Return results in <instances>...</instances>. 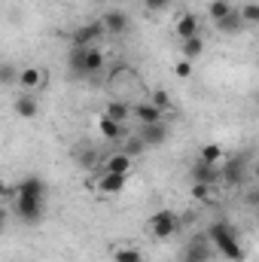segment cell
I'll use <instances>...</instances> for the list:
<instances>
[{
    "mask_svg": "<svg viewBox=\"0 0 259 262\" xmlns=\"http://www.w3.org/2000/svg\"><path fill=\"white\" fill-rule=\"evenodd\" d=\"M207 238H210V244H213V250L220 256H226L229 262H244L247 253H244V247H241V241H238V235H235V229L229 223H213Z\"/></svg>",
    "mask_w": 259,
    "mask_h": 262,
    "instance_id": "cell-1",
    "label": "cell"
},
{
    "mask_svg": "<svg viewBox=\"0 0 259 262\" xmlns=\"http://www.w3.org/2000/svg\"><path fill=\"white\" fill-rule=\"evenodd\" d=\"M70 70L76 73V76H95V73H101L104 70V52H101V46H73V52H70Z\"/></svg>",
    "mask_w": 259,
    "mask_h": 262,
    "instance_id": "cell-2",
    "label": "cell"
},
{
    "mask_svg": "<svg viewBox=\"0 0 259 262\" xmlns=\"http://www.w3.org/2000/svg\"><path fill=\"white\" fill-rule=\"evenodd\" d=\"M146 229H149V235L156 241H168V238H174L180 232V216L174 210H159V213H153L146 220Z\"/></svg>",
    "mask_w": 259,
    "mask_h": 262,
    "instance_id": "cell-3",
    "label": "cell"
},
{
    "mask_svg": "<svg viewBox=\"0 0 259 262\" xmlns=\"http://www.w3.org/2000/svg\"><path fill=\"white\" fill-rule=\"evenodd\" d=\"M46 195H31V192H21L15 189V213L25 220V223H40L43 220V210H46Z\"/></svg>",
    "mask_w": 259,
    "mask_h": 262,
    "instance_id": "cell-4",
    "label": "cell"
},
{
    "mask_svg": "<svg viewBox=\"0 0 259 262\" xmlns=\"http://www.w3.org/2000/svg\"><path fill=\"white\" fill-rule=\"evenodd\" d=\"M107 34V28H104V21H89V25H82L76 34H73V46H98V40Z\"/></svg>",
    "mask_w": 259,
    "mask_h": 262,
    "instance_id": "cell-5",
    "label": "cell"
},
{
    "mask_svg": "<svg viewBox=\"0 0 259 262\" xmlns=\"http://www.w3.org/2000/svg\"><path fill=\"white\" fill-rule=\"evenodd\" d=\"M192 180L195 183H204V186H217V183H223V165H204V162H195Z\"/></svg>",
    "mask_w": 259,
    "mask_h": 262,
    "instance_id": "cell-6",
    "label": "cell"
},
{
    "mask_svg": "<svg viewBox=\"0 0 259 262\" xmlns=\"http://www.w3.org/2000/svg\"><path fill=\"white\" fill-rule=\"evenodd\" d=\"M18 85L21 92H37L46 85V70L43 67H21L18 70Z\"/></svg>",
    "mask_w": 259,
    "mask_h": 262,
    "instance_id": "cell-7",
    "label": "cell"
},
{
    "mask_svg": "<svg viewBox=\"0 0 259 262\" xmlns=\"http://www.w3.org/2000/svg\"><path fill=\"white\" fill-rule=\"evenodd\" d=\"M198 31H201V25H198V15H195V12H183V15H177V21H174V34L180 37V43L198 37Z\"/></svg>",
    "mask_w": 259,
    "mask_h": 262,
    "instance_id": "cell-8",
    "label": "cell"
},
{
    "mask_svg": "<svg viewBox=\"0 0 259 262\" xmlns=\"http://www.w3.org/2000/svg\"><path fill=\"white\" fill-rule=\"evenodd\" d=\"M125 180H128V177H122V174H110V171H104V174L98 177L95 186H98L101 195H119V192L125 189Z\"/></svg>",
    "mask_w": 259,
    "mask_h": 262,
    "instance_id": "cell-9",
    "label": "cell"
},
{
    "mask_svg": "<svg viewBox=\"0 0 259 262\" xmlns=\"http://www.w3.org/2000/svg\"><path fill=\"white\" fill-rule=\"evenodd\" d=\"M104 28H107V34H125L128 31V15L122 12V9H110V12H104Z\"/></svg>",
    "mask_w": 259,
    "mask_h": 262,
    "instance_id": "cell-10",
    "label": "cell"
},
{
    "mask_svg": "<svg viewBox=\"0 0 259 262\" xmlns=\"http://www.w3.org/2000/svg\"><path fill=\"white\" fill-rule=\"evenodd\" d=\"M134 113V107H131L128 101H119V98H113L107 107H104V116H110L113 122H119V125H125L128 122V116Z\"/></svg>",
    "mask_w": 259,
    "mask_h": 262,
    "instance_id": "cell-11",
    "label": "cell"
},
{
    "mask_svg": "<svg viewBox=\"0 0 259 262\" xmlns=\"http://www.w3.org/2000/svg\"><path fill=\"white\" fill-rule=\"evenodd\" d=\"M244 180V159H229L223 162V183L226 186H238Z\"/></svg>",
    "mask_w": 259,
    "mask_h": 262,
    "instance_id": "cell-12",
    "label": "cell"
},
{
    "mask_svg": "<svg viewBox=\"0 0 259 262\" xmlns=\"http://www.w3.org/2000/svg\"><path fill=\"white\" fill-rule=\"evenodd\" d=\"M104 171L128 177V171H131V156L125 152V149H122V152H113V156H107V162H104Z\"/></svg>",
    "mask_w": 259,
    "mask_h": 262,
    "instance_id": "cell-13",
    "label": "cell"
},
{
    "mask_svg": "<svg viewBox=\"0 0 259 262\" xmlns=\"http://www.w3.org/2000/svg\"><path fill=\"white\" fill-rule=\"evenodd\" d=\"M134 116L140 119V125H156V122H162V110H159L153 101H140V104L134 107Z\"/></svg>",
    "mask_w": 259,
    "mask_h": 262,
    "instance_id": "cell-14",
    "label": "cell"
},
{
    "mask_svg": "<svg viewBox=\"0 0 259 262\" xmlns=\"http://www.w3.org/2000/svg\"><path fill=\"white\" fill-rule=\"evenodd\" d=\"M98 131H101L104 140H119V137H125V125L113 122L110 116H101V119H98Z\"/></svg>",
    "mask_w": 259,
    "mask_h": 262,
    "instance_id": "cell-15",
    "label": "cell"
},
{
    "mask_svg": "<svg viewBox=\"0 0 259 262\" xmlns=\"http://www.w3.org/2000/svg\"><path fill=\"white\" fill-rule=\"evenodd\" d=\"M165 125L162 122H156V125H143L140 128V140L146 143V146H159V143H165Z\"/></svg>",
    "mask_w": 259,
    "mask_h": 262,
    "instance_id": "cell-16",
    "label": "cell"
},
{
    "mask_svg": "<svg viewBox=\"0 0 259 262\" xmlns=\"http://www.w3.org/2000/svg\"><path fill=\"white\" fill-rule=\"evenodd\" d=\"M198 162H204V165H223L226 162L223 159V146L220 143H204L201 152H198Z\"/></svg>",
    "mask_w": 259,
    "mask_h": 262,
    "instance_id": "cell-17",
    "label": "cell"
},
{
    "mask_svg": "<svg viewBox=\"0 0 259 262\" xmlns=\"http://www.w3.org/2000/svg\"><path fill=\"white\" fill-rule=\"evenodd\" d=\"M201 52H204V40H201V34H198V37H192V40H183V43H180V55H183L186 61L201 58Z\"/></svg>",
    "mask_w": 259,
    "mask_h": 262,
    "instance_id": "cell-18",
    "label": "cell"
},
{
    "mask_svg": "<svg viewBox=\"0 0 259 262\" xmlns=\"http://www.w3.org/2000/svg\"><path fill=\"white\" fill-rule=\"evenodd\" d=\"M37 110H40V107H37V98H34V95H21V98L15 101V113H18L21 119H34Z\"/></svg>",
    "mask_w": 259,
    "mask_h": 262,
    "instance_id": "cell-19",
    "label": "cell"
},
{
    "mask_svg": "<svg viewBox=\"0 0 259 262\" xmlns=\"http://www.w3.org/2000/svg\"><path fill=\"white\" fill-rule=\"evenodd\" d=\"M217 28H220V34H238V31L244 28V18H241V12L235 9L232 15H226L223 21H217Z\"/></svg>",
    "mask_w": 259,
    "mask_h": 262,
    "instance_id": "cell-20",
    "label": "cell"
},
{
    "mask_svg": "<svg viewBox=\"0 0 259 262\" xmlns=\"http://www.w3.org/2000/svg\"><path fill=\"white\" fill-rule=\"evenodd\" d=\"M186 259H192V262H207V259H210V247H207L204 241H192V244L186 247Z\"/></svg>",
    "mask_w": 259,
    "mask_h": 262,
    "instance_id": "cell-21",
    "label": "cell"
},
{
    "mask_svg": "<svg viewBox=\"0 0 259 262\" xmlns=\"http://www.w3.org/2000/svg\"><path fill=\"white\" fill-rule=\"evenodd\" d=\"M207 12H210V18H213V21H223V18H226V15H232L235 9H232V3H229V0H210Z\"/></svg>",
    "mask_w": 259,
    "mask_h": 262,
    "instance_id": "cell-22",
    "label": "cell"
},
{
    "mask_svg": "<svg viewBox=\"0 0 259 262\" xmlns=\"http://www.w3.org/2000/svg\"><path fill=\"white\" fill-rule=\"evenodd\" d=\"M18 189H21V192H31V195H46V183H43L40 177H34V174L25 177V180L18 183Z\"/></svg>",
    "mask_w": 259,
    "mask_h": 262,
    "instance_id": "cell-23",
    "label": "cell"
},
{
    "mask_svg": "<svg viewBox=\"0 0 259 262\" xmlns=\"http://www.w3.org/2000/svg\"><path fill=\"white\" fill-rule=\"evenodd\" d=\"M113 262H143V253L137 247H116L113 250Z\"/></svg>",
    "mask_w": 259,
    "mask_h": 262,
    "instance_id": "cell-24",
    "label": "cell"
},
{
    "mask_svg": "<svg viewBox=\"0 0 259 262\" xmlns=\"http://www.w3.org/2000/svg\"><path fill=\"white\" fill-rule=\"evenodd\" d=\"M238 12H241L244 25H259V3H244Z\"/></svg>",
    "mask_w": 259,
    "mask_h": 262,
    "instance_id": "cell-25",
    "label": "cell"
},
{
    "mask_svg": "<svg viewBox=\"0 0 259 262\" xmlns=\"http://www.w3.org/2000/svg\"><path fill=\"white\" fill-rule=\"evenodd\" d=\"M146 101H153V104H156L162 113H165V110H171V95H168V92H162V89H159V92H153Z\"/></svg>",
    "mask_w": 259,
    "mask_h": 262,
    "instance_id": "cell-26",
    "label": "cell"
},
{
    "mask_svg": "<svg viewBox=\"0 0 259 262\" xmlns=\"http://www.w3.org/2000/svg\"><path fill=\"white\" fill-rule=\"evenodd\" d=\"M174 76H177V79H189V76H192V61L180 58V61L174 64Z\"/></svg>",
    "mask_w": 259,
    "mask_h": 262,
    "instance_id": "cell-27",
    "label": "cell"
},
{
    "mask_svg": "<svg viewBox=\"0 0 259 262\" xmlns=\"http://www.w3.org/2000/svg\"><path fill=\"white\" fill-rule=\"evenodd\" d=\"M192 198H198V201H210V198H213V192H210V186L195 183V186H192Z\"/></svg>",
    "mask_w": 259,
    "mask_h": 262,
    "instance_id": "cell-28",
    "label": "cell"
},
{
    "mask_svg": "<svg viewBox=\"0 0 259 262\" xmlns=\"http://www.w3.org/2000/svg\"><path fill=\"white\" fill-rule=\"evenodd\" d=\"M3 82H6V85L18 82V79H15V70H12V64H3Z\"/></svg>",
    "mask_w": 259,
    "mask_h": 262,
    "instance_id": "cell-29",
    "label": "cell"
},
{
    "mask_svg": "<svg viewBox=\"0 0 259 262\" xmlns=\"http://www.w3.org/2000/svg\"><path fill=\"white\" fill-rule=\"evenodd\" d=\"M171 0H146V9H165Z\"/></svg>",
    "mask_w": 259,
    "mask_h": 262,
    "instance_id": "cell-30",
    "label": "cell"
},
{
    "mask_svg": "<svg viewBox=\"0 0 259 262\" xmlns=\"http://www.w3.org/2000/svg\"><path fill=\"white\" fill-rule=\"evenodd\" d=\"M253 177H256V180H259V162H256V165H253Z\"/></svg>",
    "mask_w": 259,
    "mask_h": 262,
    "instance_id": "cell-31",
    "label": "cell"
},
{
    "mask_svg": "<svg viewBox=\"0 0 259 262\" xmlns=\"http://www.w3.org/2000/svg\"><path fill=\"white\" fill-rule=\"evenodd\" d=\"M52 3H64V0H52Z\"/></svg>",
    "mask_w": 259,
    "mask_h": 262,
    "instance_id": "cell-32",
    "label": "cell"
},
{
    "mask_svg": "<svg viewBox=\"0 0 259 262\" xmlns=\"http://www.w3.org/2000/svg\"><path fill=\"white\" fill-rule=\"evenodd\" d=\"M183 262H192V259H186V256H183Z\"/></svg>",
    "mask_w": 259,
    "mask_h": 262,
    "instance_id": "cell-33",
    "label": "cell"
},
{
    "mask_svg": "<svg viewBox=\"0 0 259 262\" xmlns=\"http://www.w3.org/2000/svg\"><path fill=\"white\" fill-rule=\"evenodd\" d=\"M256 101H259V95H256Z\"/></svg>",
    "mask_w": 259,
    "mask_h": 262,
    "instance_id": "cell-34",
    "label": "cell"
}]
</instances>
